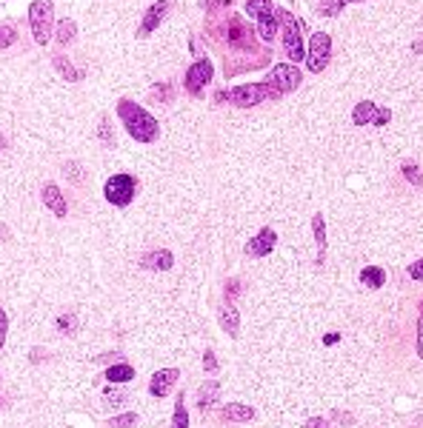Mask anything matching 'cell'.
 <instances>
[{
  "label": "cell",
  "instance_id": "1",
  "mask_svg": "<svg viewBox=\"0 0 423 428\" xmlns=\"http://www.w3.org/2000/svg\"><path fill=\"white\" fill-rule=\"evenodd\" d=\"M118 117L126 126L129 137L143 143V146H149V143H155L160 137V123L143 106H137L135 100H120L118 103Z\"/></svg>",
  "mask_w": 423,
  "mask_h": 428
},
{
  "label": "cell",
  "instance_id": "2",
  "mask_svg": "<svg viewBox=\"0 0 423 428\" xmlns=\"http://www.w3.org/2000/svg\"><path fill=\"white\" fill-rule=\"evenodd\" d=\"M281 95L269 86V83H244V86H235L229 89L226 95H218V100H229L232 106H241V109H252V106H261L263 100H278Z\"/></svg>",
  "mask_w": 423,
  "mask_h": 428
},
{
  "label": "cell",
  "instance_id": "3",
  "mask_svg": "<svg viewBox=\"0 0 423 428\" xmlns=\"http://www.w3.org/2000/svg\"><path fill=\"white\" fill-rule=\"evenodd\" d=\"M29 29L38 46H46L55 35V6L52 0H35L29 6Z\"/></svg>",
  "mask_w": 423,
  "mask_h": 428
},
{
  "label": "cell",
  "instance_id": "4",
  "mask_svg": "<svg viewBox=\"0 0 423 428\" xmlns=\"http://www.w3.org/2000/svg\"><path fill=\"white\" fill-rule=\"evenodd\" d=\"M281 18V32H283V52L292 63L306 60V46H303V35H301V23L289 15V12H278Z\"/></svg>",
  "mask_w": 423,
  "mask_h": 428
},
{
  "label": "cell",
  "instance_id": "5",
  "mask_svg": "<svg viewBox=\"0 0 423 428\" xmlns=\"http://www.w3.org/2000/svg\"><path fill=\"white\" fill-rule=\"evenodd\" d=\"M135 194H137V180L132 174H115L103 186V197L118 208H126L135 200Z\"/></svg>",
  "mask_w": 423,
  "mask_h": 428
},
{
  "label": "cell",
  "instance_id": "6",
  "mask_svg": "<svg viewBox=\"0 0 423 428\" xmlns=\"http://www.w3.org/2000/svg\"><path fill=\"white\" fill-rule=\"evenodd\" d=\"M329 58H332V38L326 32H315L312 41H309V52H306V66L309 72L320 75L326 66H329Z\"/></svg>",
  "mask_w": 423,
  "mask_h": 428
},
{
  "label": "cell",
  "instance_id": "7",
  "mask_svg": "<svg viewBox=\"0 0 423 428\" xmlns=\"http://www.w3.org/2000/svg\"><path fill=\"white\" fill-rule=\"evenodd\" d=\"M212 77H215V66H212V60L200 58V60H194V63L186 69L183 86H186V92H189V95H200V92L212 83Z\"/></svg>",
  "mask_w": 423,
  "mask_h": 428
},
{
  "label": "cell",
  "instance_id": "8",
  "mask_svg": "<svg viewBox=\"0 0 423 428\" xmlns=\"http://www.w3.org/2000/svg\"><path fill=\"white\" fill-rule=\"evenodd\" d=\"M301 80H303V75L298 72V66H292V63H278L272 72H269V86L278 92V95H289V92H295L298 86H301Z\"/></svg>",
  "mask_w": 423,
  "mask_h": 428
},
{
  "label": "cell",
  "instance_id": "9",
  "mask_svg": "<svg viewBox=\"0 0 423 428\" xmlns=\"http://www.w3.org/2000/svg\"><path fill=\"white\" fill-rule=\"evenodd\" d=\"M174 9V0H157V4H152L149 9H146V15H143V21H140V26H137V38H149L166 18H169V12Z\"/></svg>",
  "mask_w": 423,
  "mask_h": 428
},
{
  "label": "cell",
  "instance_id": "10",
  "mask_svg": "<svg viewBox=\"0 0 423 428\" xmlns=\"http://www.w3.org/2000/svg\"><path fill=\"white\" fill-rule=\"evenodd\" d=\"M275 246H278V235H275V229H261L246 246H244V252L249 255V257H255V260H261V257H269L272 252H275Z\"/></svg>",
  "mask_w": 423,
  "mask_h": 428
},
{
  "label": "cell",
  "instance_id": "11",
  "mask_svg": "<svg viewBox=\"0 0 423 428\" xmlns=\"http://www.w3.org/2000/svg\"><path fill=\"white\" fill-rule=\"evenodd\" d=\"M177 377H180L177 368H160L157 374H152V380H149V397L163 400L172 391V385L177 382Z\"/></svg>",
  "mask_w": 423,
  "mask_h": 428
},
{
  "label": "cell",
  "instance_id": "12",
  "mask_svg": "<svg viewBox=\"0 0 423 428\" xmlns=\"http://www.w3.org/2000/svg\"><path fill=\"white\" fill-rule=\"evenodd\" d=\"M41 197H43V205L55 214V218H66V214H69V203H66L63 191L55 183H46L43 191H41Z\"/></svg>",
  "mask_w": 423,
  "mask_h": 428
},
{
  "label": "cell",
  "instance_id": "13",
  "mask_svg": "<svg viewBox=\"0 0 423 428\" xmlns=\"http://www.w3.org/2000/svg\"><path fill=\"white\" fill-rule=\"evenodd\" d=\"M172 266H174V255L169 249H155L140 257V269L146 272H169Z\"/></svg>",
  "mask_w": 423,
  "mask_h": 428
},
{
  "label": "cell",
  "instance_id": "14",
  "mask_svg": "<svg viewBox=\"0 0 423 428\" xmlns=\"http://www.w3.org/2000/svg\"><path fill=\"white\" fill-rule=\"evenodd\" d=\"M218 317H221V328H224L229 337H238V334H241V314H238V306H235V303H224Z\"/></svg>",
  "mask_w": 423,
  "mask_h": 428
},
{
  "label": "cell",
  "instance_id": "15",
  "mask_svg": "<svg viewBox=\"0 0 423 428\" xmlns=\"http://www.w3.org/2000/svg\"><path fill=\"white\" fill-rule=\"evenodd\" d=\"M218 394H221L218 380H206V382L200 385V391H197V408H200L203 414L212 411V408H215V402H218Z\"/></svg>",
  "mask_w": 423,
  "mask_h": 428
},
{
  "label": "cell",
  "instance_id": "16",
  "mask_svg": "<svg viewBox=\"0 0 423 428\" xmlns=\"http://www.w3.org/2000/svg\"><path fill=\"white\" fill-rule=\"evenodd\" d=\"M221 417L229 422H252L258 417V411L252 405H244V402H229V405H224Z\"/></svg>",
  "mask_w": 423,
  "mask_h": 428
},
{
  "label": "cell",
  "instance_id": "17",
  "mask_svg": "<svg viewBox=\"0 0 423 428\" xmlns=\"http://www.w3.org/2000/svg\"><path fill=\"white\" fill-rule=\"evenodd\" d=\"M255 23H258V35H261L266 43H272V41H275V35L281 32V18H278V9L266 12V15H263V18H258Z\"/></svg>",
  "mask_w": 423,
  "mask_h": 428
},
{
  "label": "cell",
  "instance_id": "18",
  "mask_svg": "<svg viewBox=\"0 0 423 428\" xmlns=\"http://www.w3.org/2000/svg\"><path fill=\"white\" fill-rule=\"evenodd\" d=\"M226 38H229V43H232V46H241V49L255 46V38H252V32L244 26V21H241V18H232V32H226Z\"/></svg>",
  "mask_w": 423,
  "mask_h": 428
},
{
  "label": "cell",
  "instance_id": "19",
  "mask_svg": "<svg viewBox=\"0 0 423 428\" xmlns=\"http://www.w3.org/2000/svg\"><path fill=\"white\" fill-rule=\"evenodd\" d=\"M52 63H55V72H58L66 83H80V80H83V72H80L75 63H69V60H66V55H55V60H52Z\"/></svg>",
  "mask_w": 423,
  "mask_h": 428
},
{
  "label": "cell",
  "instance_id": "20",
  "mask_svg": "<svg viewBox=\"0 0 423 428\" xmlns=\"http://www.w3.org/2000/svg\"><path fill=\"white\" fill-rule=\"evenodd\" d=\"M312 232H315V246H318V266H323V260H326V220H323V214H315L312 218Z\"/></svg>",
  "mask_w": 423,
  "mask_h": 428
},
{
  "label": "cell",
  "instance_id": "21",
  "mask_svg": "<svg viewBox=\"0 0 423 428\" xmlns=\"http://www.w3.org/2000/svg\"><path fill=\"white\" fill-rule=\"evenodd\" d=\"M375 114H377V106L372 100H360L352 112V123L355 126H366V123H375Z\"/></svg>",
  "mask_w": 423,
  "mask_h": 428
},
{
  "label": "cell",
  "instance_id": "22",
  "mask_svg": "<svg viewBox=\"0 0 423 428\" xmlns=\"http://www.w3.org/2000/svg\"><path fill=\"white\" fill-rule=\"evenodd\" d=\"M106 380L109 382H129V380H135V368L129 365V363H115V365H109L106 368Z\"/></svg>",
  "mask_w": 423,
  "mask_h": 428
},
{
  "label": "cell",
  "instance_id": "23",
  "mask_svg": "<svg viewBox=\"0 0 423 428\" xmlns=\"http://www.w3.org/2000/svg\"><path fill=\"white\" fill-rule=\"evenodd\" d=\"M78 38V23L75 21H61V23H55V41L61 43V46H66V43H72Z\"/></svg>",
  "mask_w": 423,
  "mask_h": 428
},
{
  "label": "cell",
  "instance_id": "24",
  "mask_svg": "<svg viewBox=\"0 0 423 428\" xmlns=\"http://www.w3.org/2000/svg\"><path fill=\"white\" fill-rule=\"evenodd\" d=\"M360 283L369 286V289H380V286L386 283V272L377 269V266H366V269L360 272Z\"/></svg>",
  "mask_w": 423,
  "mask_h": 428
},
{
  "label": "cell",
  "instance_id": "25",
  "mask_svg": "<svg viewBox=\"0 0 423 428\" xmlns=\"http://www.w3.org/2000/svg\"><path fill=\"white\" fill-rule=\"evenodd\" d=\"M275 6H272V0H246V15L252 18V21H258V18H263L266 12H272Z\"/></svg>",
  "mask_w": 423,
  "mask_h": 428
},
{
  "label": "cell",
  "instance_id": "26",
  "mask_svg": "<svg viewBox=\"0 0 423 428\" xmlns=\"http://www.w3.org/2000/svg\"><path fill=\"white\" fill-rule=\"evenodd\" d=\"M172 428H189V411H186L183 394H180V397H177V402H174V414H172Z\"/></svg>",
  "mask_w": 423,
  "mask_h": 428
},
{
  "label": "cell",
  "instance_id": "27",
  "mask_svg": "<svg viewBox=\"0 0 423 428\" xmlns=\"http://www.w3.org/2000/svg\"><path fill=\"white\" fill-rule=\"evenodd\" d=\"M129 402V394H123V391H118V388H106L103 391V405L106 408H120V405H126Z\"/></svg>",
  "mask_w": 423,
  "mask_h": 428
},
{
  "label": "cell",
  "instance_id": "28",
  "mask_svg": "<svg viewBox=\"0 0 423 428\" xmlns=\"http://www.w3.org/2000/svg\"><path fill=\"white\" fill-rule=\"evenodd\" d=\"M58 331L61 334H75L78 331V317L75 314H61L58 317Z\"/></svg>",
  "mask_w": 423,
  "mask_h": 428
},
{
  "label": "cell",
  "instance_id": "29",
  "mask_svg": "<svg viewBox=\"0 0 423 428\" xmlns=\"http://www.w3.org/2000/svg\"><path fill=\"white\" fill-rule=\"evenodd\" d=\"M137 414H132V411H126V414H115L112 417V428H132V425H137Z\"/></svg>",
  "mask_w": 423,
  "mask_h": 428
},
{
  "label": "cell",
  "instance_id": "30",
  "mask_svg": "<svg viewBox=\"0 0 423 428\" xmlns=\"http://www.w3.org/2000/svg\"><path fill=\"white\" fill-rule=\"evenodd\" d=\"M15 41H18V32H15V26H9V23H4V26H0V49H9V46H15Z\"/></svg>",
  "mask_w": 423,
  "mask_h": 428
},
{
  "label": "cell",
  "instance_id": "31",
  "mask_svg": "<svg viewBox=\"0 0 423 428\" xmlns=\"http://www.w3.org/2000/svg\"><path fill=\"white\" fill-rule=\"evenodd\" d=\"M63 174H66L69 183H80V180H83V168H80V163H75V160L63 166Z\"/></svg>",
  "mask_w": 423,
  "mask_h": 428
},
{
  "label": "cell",
  "instance_id": "32",
  "mask_svg": "<svg viewBox=\"0 0 423 428\" xmlns=\"http://www.w3.org/2000/svg\"><path fill=\"white\" fill-rule=\"evenodd\" d=\"M203 12H218V9H232V0H200Z\"/></svg>",
  "mask_w": 423,
  "mask_h": 428
},
{
  "label": "cell",
  "instance_id": "33",
  "mask_svg": "<svg viewBox=\"0 0 423 428\" xmlns=\"http://www.w3.org/2000/svg\"><path fill=\"white\" fill-rule=\"evenodd\" d=\"M403 177H406L409 183H414V186H423V174L417 171L414 163H406V166H403Z\"/></svg>",
  "mask_w": 423,
  "mask_h": 428
},
{
  "label": "cell",
  "instance_id": "34",
  "mask_svg": "<svg viewBox=\"0 0 423 428\" xmlns=\"http://www.w3.org/2000/svg\"><path fill=\"white\" fill-rule=\"evenodd\" d=\"M100 140H103V146H115V137H112V123H109V117H103V120H100Z\"/></svg>",
  "mask_w": 423,
  "mask_h": 428
},
{
  "label": "cell",
  "instance_id": "35",
  "mask_svg": "<svg viewBox=\"0 0 423 428\" xmlns=\"http://www.w3.org/2000/svg\"><path fill=\"white\" fill-rule=\"evenodd\" d=\"M6 334H9V317H6L4 309H0V351H4V346H6Z\"/></svg>",
  "mask_w": 423,
  "mask_h": 428
},
{
  "label": "cell",
  "instance_id": "36",
  "mask_svg": "<svg viewBox=\"0 0 423 428\" xmlns=\"http://www.w3.org/2000/svg\"><path fill=\"white\" fill-rule=\"evenodd\" d=\"M203 368H206L209 374L218 371V357H215V351H206V354H203Z\"/></svg>",
  "mask_w": 423,
  "mask_h": 428
},
{
  "label": "cell",
  "instance_id": "37",
  "mask_svg": "<svg viewBox=\"0 0 423 428\" xmlns=\"http://www.w3.org/2000/svg\"><path fill=\"white\" fill-rule=\"evenodd\" d=\"M238 294H241V280H229L226 283V303H235Z\"/></svg>",
  "mask_w": 423,
  "mask_h": 428
},
{
  "label": "cell",
  "instance_id": "38",
  "mask_svg": "<svg viewBox=\"0 0 423 428\" xmlns=\"http://www.w3.org/2000/svg\"><path fill=\"white\" fill-rule=\"evenodd\" d=\"M409 277H412V280H423V257L409 266Z\"/></svg>",
  "mask_w": 423,
  "mask_h": 428
},
{
  "label": "cell",
  "instance_id": "39",
  "mask_svg": "<svg viewBox=\"0 0 423 428\" xmlns=\"http://www.w3.org/2000/svg\"><path fill=\"white\" fill-rule=\"evenodd\" d=\"M392 120V112L389 109H377V114H375V123L372 126H386Z\"/></svg>",
  "mask_w": 423,
  "mask_h": 428
},
{
  "label": "cell",
  "instance_id": "40",
  "mask_svg": "<svg viewBox=\"0 0 423 428\" xmlns=\"http://www.w3.org/2000/svg\"><path fill=\"white\" fill-rule=\"evenodd\" d=\"M417 354H420V360H423V317L417 320Z\"/></svg>",
  "mask_w": 423,
  "mask_h": 428
},
{
  "label": "cell",
  "instance_id": "41",
  "mask_svg": "<svg viewBox=\"0 0 423 428\" xmlns=\"http://www.w3.org/2000/svg\"><path fill=\"white\" fill-rule=\"evenodd\" d=\"M152 92H155V95H160V97H163V103L172 97V86H155Z\"/></svg>",
  "mask_w": 423,
  "mask_h": 428
},
{
  "label": "cell",
  "instance_id": "42",
  "mask_svg": "<svg viewBox=\"0 0 423 428\" xmlns=\"http://www.w3.org/2000/svg\"><path fill=\"white\" fill-rule=\"evenodd\" d=\"M338 340H340V334H326V337H323V343H326V346H335Z\"/></svg>",
  "mask_w": 423,
  "mask_h": 428
},
{
  "label": "cell",
  "instance_id": "43",
  "mask_svg": "<svg viewBox=\"0 0 423 428\" xmlns=\"http://www.w3.org/2000/svg\"><path fill=\"white\" fill-rule=\"evenodd\" d=\"M335 4H338V6H340V9H343V6H346V4H363V0H335Z\"/></svg>",
  "mask_w": 423,
  "mask_h": 428
},
{
  "label": "cell",
  "instance_id": "44",
  "mask_svg": "<svg viewBox=\"0 0 423 428\" xmlns=\"http://www.w3.org/2000/svg\"><path fill=\"white\" fill-rule=\"evenodd\" d=\"M32 351H35V354H32V360H35V363H38V360H41V357H43V348H32Z\"/></svg>",
  "mask_w": 423,
  "mask_h": 428
},
{
  "label": "cell",
  "instance_id": "45",
  "mask_svg": "<svg viewBox=\"0 0 423 428\" xmlns=\"http://www.w3.org/2000/svg\"><path fill=\"white\" fill-rule=\"evenodd\" d=\"M412 52H417V55H420V52H423V41H417V43L412 46Z\"/></svg>",
  "mask_w": 423,
  "mask_h": 428
},
{
  "label": "cell",
  "instance_id": "46",
  "mask_svg": "<svg viewBox=\"0 0 423 428\" xmlns=\"http://www.w3.org/2000/svg\"><path fill=\"white\" fill-rule=\"evenodd\" d=\"M4 143H6V140H4V137H0V149H4Z\"/></svg>",
  "mask_w": 423,
  "mask_h": 428
},
{
  "label": "cell",
  "instance_id": "47",
  "mask_svg": "<svg viewBox=\"0 0 423 428\" xmlns=\"http://www.w3.org/2000/svg\"><path fill=\"white\" fill-rule=\"evenodd\" d=\"M420 311H423V303H420Z\"/></svg>",
  "mask_w": 423,
  "mask_h": 428
},
{
  "label": "cell",
  "instance_id": "48",
  "mask_svg": "<svg viewBox=\"0 0 423 428\" xmlns=\"http://www.w3.org/2000/svg\"><path fill=\"white\" fill-rule=\"evenodd\" d=\"M323 428H326V425H323Z\"/></svg>",
  "mask_w": 423,
  "mask_h": 428
}]
</instances>
